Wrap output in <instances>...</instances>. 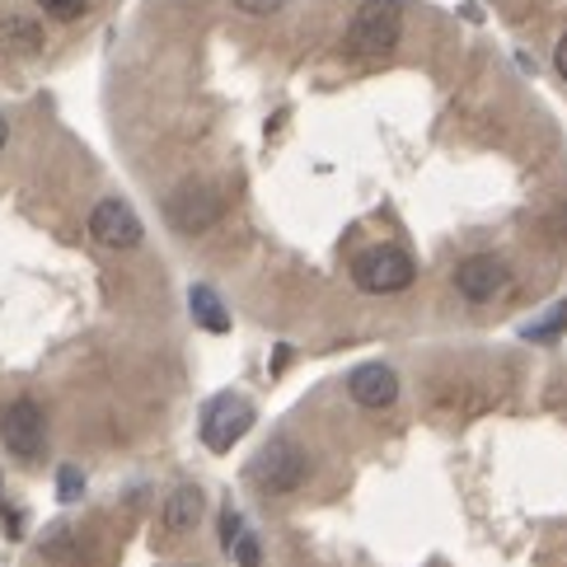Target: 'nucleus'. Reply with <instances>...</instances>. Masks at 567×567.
Here are the masks:
<instances>
[{"label":"nucleus","instance_id":"1","mask_svg":"<svg viewBox=\"0 0 567 567\" xmlns=\"http://www.w3.org/2000/svg\"><path fill=\"white\" fill-rule=\"evenodd\" d=\"M399 33H403V6L399 0H367V6L352 14L348 52L380 62V56H390L399 48Z\"/></svg>","mask_w":567,"mask_h":567},{"label":"nucleus","instance_id":"2","mask_svg":"<svg viewBox=\"0 0 567 567\" xmlns=\"http://www.w3.org/2000/svg\"><path fill=\"white\" fill-rule=\"evenodd\" d=\"M306 474H310V455L300 451L291 436L268 441V445L258 451V460H254V478H258L268 493H296L300 483H306Z\"/></svg>","mask_w":567,"mask_h":567},{"label":"nucleus","instance_id":"3","mask_svg":"<svg viewBox=\"0 0 567 567\" xmlns=\"http://www.w3.org/2000/svg\"><path fill=\"white\" fill-rule=\"evenodd\" d=\"M352 277H357V287L361 291H371V296H390V291H409L413 287V277H417V268H413V258L403 254V249H367L357 258V268H352Z\"/></svg>","mask_w":567,"mask_h":567},{"label":"nucleus","instance_id":"4","mask_svg":"<svg viewBox=\"0 0 567 567\" xmlns=\"http://www.w3.org/2000/svg\"><path fill=\"white\" fill-rule=\"evenodd\" d=\"M0 441L6 451L19 460H38L48 451V417L33 399H14L6 413H0Z\"/></svg>","mask_w":567,"mask_h":567},{"label":"nucleus","instance_id":"5","mask_svg":"<svg viewBox=\"0 0 567 567\" xmlns=\"http://www.w3.org/2000/svg\"><path fill=\"white\" fill-rule=\"evenodd\" d=\"M249 427H254V409L235 394H216L207 409H202V441H207V451H216V455H226Z\"/></svg>","mask_w":567,"mask_h":567},{"label":"nucleus","instance_id":"6","mask_svg":"<svg viewBox=\"0 0 567 567\" xmlns=\"http://www.w3.org/2000/svg\"><path fill=\"white\" fill-rule=\"evenodd\" d=\"M90 235L104 249H136L141 239H146V226H141V216L127 207L123 197H104L90 212Z\"/></svg>","mask_w":567,"mask_h":567},{"label":"nucleus","instance_id":"7","mask_svg":"<svg viewBox=\"0 0 567 567\" xmlns=\"http://www.w3.org/2000/svg\"><path fill=\"white\" fill-rule=\"evenodd\" d=\"M165 216H169L174 230L202 235L207 226H216V216H220V193L207 188V184H184V188H178V193L165 202Z\"/></svg>","mask_w":567,"mask_h":567},{"label":"nucleus","instance_id":"8","mask_svg":"<svg viewBox=\"0 0 567 567\" xmlns=\"http://www.w3.org/2000/svg\"><path fill=\"white\" fill-rule=\"evenodd\" d=\"M455 287L464 300H493L506 287V262L497 254H474L455 268Z\"/></svg>","mask_w":567,"mask_h":567},{"label":"nucleus","instance_id":"9","mask_svg":"<svg viewBox=\"0 0 567 567\" xmlns=\"http://www.w3.org/2000/svg\"><path fill=\"white\" fill-rule=\"evenodd\" d=\"M348 390H352V399L361 403V409H390V403L399 399V375L384 367V361H367V367H357L348 375Z\"/></svg>","mask_w":567,"mask_h":567},{"label":"nucleus","instance_id":"10","mask_svg":"<svg viewBox=\"0 0 567 567\" xmlns=\"http://www.w3.org/2000/svg\"><path fill=\"white\" fill-rule=\"evenodd\" d=\"M0 48H6L10 56L43 52V24L29 19V14H6V19H0Z\"/></svg>","mask_w":567,"mask_h":567},{"label":"nucleus","instance_id":"11","mask_svg":"<svg viewBox=\"0 0 567 567\" xmlns=\"http://www.w3.org/2000/svg\"><path fill=\"white\" fill-rule=\"evenodd\" d=\"M202 506H207V497H202V488H193V483H188V488H178L165 502V516H159V520H165L169 535H188L193 525L202 520Z\"/></svg>","mask_w":567,"mask_h":567},{"label":"nucleus","instance_id":"12","mask_svg":"<svg viewBox=\"0 0 567 567\" xmlns=\"http://www.w3.org/2000/svg\"><path fill=\"white\" fill-rule=\"evenodd\" d=\"M188 306H193V319L202 323V329H212V333H226L230 329V315H226V306H220V296L212 287H193L188 291Z\"/></svg>","mask_w":567,"mask_h":567},{"label":"nucleus","instance_id":"13","mask_svg":"<svg viewBox=\"0 0 567 567\" xmlns=\"http://www.w3.org/2000/svg\"><path fill=\"white\" fill-rule=\"evenodd\" d=\"M567 329V300L563 306H554V315L544 319V323H535V329H525V338H539V342H549V338H558Z\"/></svg>","mask_w":567,"mask_h":567},{"label":"nucleus","instance_id":"14","mask_svg":"<svg viewBox=\"0 0 567 567\" xmlns=\"http://www.w3.org/2000/svg\"><path fill=\"white\" fill-rule=\"evenodd\" d=\"M38 6H43L52 19H62V24H71V19H80V14H85V6H90V0H38Z\"/></svg>","mask_w":567,"mask_h":567},{"label":"nucleus","instance_id":"15","mask_svg":"<svg viewBox=\"0 0 567 567\" xmlns=\"http://www.w3.org/2000/svg\"><path fill=\"white\" fill-rule=\"evenodd\" d=\"M230 554L239 558V567H262V563H258V544H254V535H239V544H235Z\"/></svg>","mask_w":567,"mask_h":567},{"label":"nucleus","instance_id":"16","mask_svg":"<svg viewBox=\"0 0 567 567\" xmlns=\"http://www.w3.org/2000/svg\"><path fill=\"white\" fill-rule=\"evenodd\" d=\"M235 6L245 10V14H277L281 0H235Z\"/></svg>","mask_w":567,"mask_h":567},{"label":"nucleus","instance_id":"17","mask_svg":"<svg viewBox=\"0 0 567 567\" xmlns=\"http://www.w3.org/2000/svg\"><path fill=\"white\" fill-rule=\"evenodd\" d=\"M554 66H558V75L567 80V33L558 38V52H554Z\"/></svg>","mask_w":567,"mask_h":567},{"label":"nucleus","instance_id":"18","mask_svg":"<svg viewBox=\"0 0 567 567\" xmlns=\"http://www.w3.org/2000/svg\"><path fill=\"white\" fill-rule=\"evenodd\" d=\"M75 493H80V474L66 470V474H62V497H75Z\"/></svg>","mask_w":567,"mask_h":567},{"label":"nucleus","instance_id":"19","mask_svg":"<svg viewBox=\"0 0 567 567\" xmlns=\"http://www.w3.org/2000/svg\"><path fill=\"white\" fill-rule=\"evenodd\" d=\"M220 539H226V549H235V516L220 520Z\"/></svg>","mask_w":567,"mask_h":567},{"label":"nucleus","instance_id":"20","mask_svg":"<svg viewBox=\"0 0 567 567\" xmlns=\"http://www.w3.org/2000/svg\"><path fill=\"white\" fill-rule=\"evenodd\" d=\"M287 352H291V348H277V357H272V375L287 371Z\"/></svg>","mask_w":567,"mask_h":567},{"label":"nucleus","instance_id":"21","mask_svg":"<svg viewBox=\"0 0 567 567\" xmlns=\"http://www.w3.org/2000/svg\"><path fill=\"white\" fill-rule=\"evenodd\" d=\"M6 141H10V123H6V117H0V146H6Z\"/></svg>","mask_w":567,"mask_h":567}]
</instances>
